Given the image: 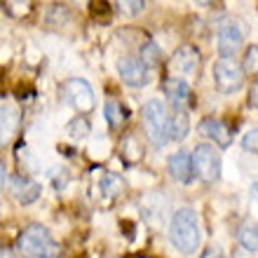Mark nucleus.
<instances>
[{
  "label": "nucleus",
  "instance_id": "f257e3e1",
  "mask_svg": "<svg viewBox=\"0 0 258 258\" xmlns=\"http://www.w3.org/2000/svg\"><path fill=\"white\" fill-rule=\"evenodd\" d=\"M200 218H197L195 209L190 207H183V209H176L174 216L169 221V242L176 246L181 253L190 256L197 251L200 246Z\"/></svg>",
  "mask_w": 258,
  "mask_h": 258
},
{
  "label": "nucleus",
  "instance_id": "f03ea898",
  "mask_svg": "<svg viewBox=\"0 0 258 258\" xmlns=\"http://www.w3.org/2000/svg\"><path fill=\"white\" fill-rule=\"evenodd\" d=\"M17 251L21 258H59V244L40 223H31L17 237Z\"/></svg>",
  "mask_w": 258,
  "mask_h": 258
},
{
  "label": "nucleus",
  "instance_id": "7ed1b4c3",
  "mask_svg": "<svg viewBox=\"0 0 258 258\" xmlns=\"http://www.w3.org/2000/svg\"><path fill=\"white\" fill-rule=\"evenodd\" d=\"M141 120L150 143L162 148L164 143L169 141V113H167V106L160 99H150V101L143 103Z\"/></svg>",
  "mask_w": 258,
  "mask_h": 258
},
{
  "label": "nucleus",
  "instance_id": "20e7f679",
  "mask_svg": "<svg viewBox=\"0 0 258 258\" xmlns=\"http://www.w3.org/2000/svg\"><path fill=\"white\" fill-rule=\"evenodd\" d=\"M214 82L221 94H235L244 87V68L230 56H221L214 63Z\"/></svg>",
  "mask_w": 258,
  "mask_h": 258
},
{
  "label": "nucleus",
  "instance_id": "39448f33",
  "mask_svg": "<svg viewBox=\"0 0 258 258\" xmlns=\"http://www.w3.org/2000/svg\"><path fill=\"white\" fill-rule=\"evenodd\" d=\"M61 94L80 115L94 110V106H96L94 89H92V85H89L87 80H82V78H68V80H63Z\"/></svg>",
  "mask_w": 258,
  "mask_h": 258
},
{
  "label": "nucleus",
  "instance_id": "423d86ee",
  "mask_svg": "<svg viewBox=\"0 0 258 258\" xmlns=\"http://www.w3.org/2000/svg\"><path fill=\"white\" fill-rule=\"evenodd\" d=\"M192 164H195V176L202 181V183L211 185L221 178V155H218L214 146H197L195 153H192Z\"/></svg>",
  "mask_w": 258,
  "mask_h": 258
},
{
  "label": "nucleus",
  "instance_id": "0eeeda50",
  "mask_svg": "<svg viewBox=\"0 0 258 258\" xmlns=\"http://www.w3.org/2000/svg\"><path fill=\"white\" fill-rule=\"evenodd\" d=\"M200 63H202V54L195 45H181V47L171 54L169 59V71L176 78H183V75H195L200 71Z\"/></svg>",
  "mask_w": 258,
  "mask_h": 258
},
{
  "label": "nucleus",
  "instance_id": "6e6552de",
  "mask_svg": "<svg viewBox=\"0 0 258 258\" xmlns=\"http://www.w3.org/2000/svg\"><path fill=\"white\" fill-rule=\"evenodd\" d=\"M117 73L129 87H146L150 82V66L143 63L141 56H122L117 61Z\"/></svg>",
  "mask_w": 258,
  "mask_h": 258
},
{
  "label": "nucleus",
  "instance_id": "1a4fd4ad",
  "mask_svg": "<svg viewBox=\"0 0 258 258\" xmlns=\"http://www.w3.org/2000/svg\"><path fill=\"white\" fill-rule=\"evenodd\" d=\"M244 42V28L239 26V21L228 19L223 26L218 28V38H216V47L221 56H232L242 47Z\"/></svg>",
  "mask_w": 258,
  "mask_h": 258
},
{
  "label": "nucleus",
  "instance_id": "9d476101",
  "mask_svg": "<svg viewBox=\"0 0 258 258\" xmlns=\"http://www.w3.org/2000/svg\"><path fill=\"white\" fill-rule=\"evenodd\" d=\"M197 132H200L204 139L214 141L218 148H228L232 143V129L228 127L223 120H216V117H204V120H200Z\"/></svg>",
  "mask_w": 258,
  "mask_h": 258
},
{
  "label": "nucleus",
  "instance_id": "9b49d317",
  "mask_svg": "<svg viewBox=\"0 0 258 258\" xmlns=\"http://www.w3.org/2000/svg\"><path fill=\"white\" fill-rule=\"evenodd\" d=\"M164 96L169 99L174 110H185L192 103L190 85H188L183 78H176V75H171V78L164 80Z\"/></svg>",
  "mask_w": 258,
  "mask_h": 258
},
{
  "label": "nucleus",
  "instance_id": "f8f14e48",
  "mask_svg": "<svg viewBox=\"0 0 258 258\" xmlns=\"http://www.w3.org/2000/svg\"><path fill=\"white\" fill-rule=\"evenodd\" d=\"M96 200L103 204V207H108L115 197H120L124 192V181L117 174H110V171H101L99 174V181H96Z\"/></svg>",
  "mask_w": 258,
  "mask_h": 258
},
{
  "label": "nucleus",
  "instance_id": "ddd939ff",
  "mask_svg": "<svg viewBox=\"0 0 258 258\" xmlns=\"http://www.w3.org/2000/svg\"><path fill=\"white\" fill-rule=\"evenodd\" d=\"M7 183H10L7 185L10 195H12L19 204H33L35 200L40 197V185L26 176H12Z\"/></svg>",
  "mask_w": 258,
  "mask_h": 258
},
{
  "label": "nucleus",
  "instance_id": "4468645a",
  "mask_svg": "<svg viewBox=\"0 0 258 258\" xmlns=\"http://www.w3.org/2000/svg\"><path fill=\"white\" fill-rule=\"evenodd\" d=\"M169 174L176 178L178 183L188 185L195 176V164H192V155H188L185 150H176L174 155L169 157Z\"/></svg>",
  "mask_w": 258,
  "mask_h": 258
},
{
  "label": "nucleus",
  "instance_id": "2eb2a0df",
  "mask_svg": "<svg viewBox=\"0 0 258 258\" xmlns=\"http://www.w3.org/2000/svg\"><path fill=\"white\" fill-rule=\"evenodd\" d=\"M162 202H167V200H164L162 195H157V192H146V195L141 197V211L150 223H162L164 221L167 207H160V209H157V204H162Z\"/></svg>",
  "mask_w": 258,
  "mask_h": 258
},
{
  "label": "nucleus",
  "instance_id": "dca6fc26",
  "mask_svg": "<svg viewBox=\"0 0 258 258\" xmlns=\"http://www.w3.org/2000/svg\"><path fill=\"white\" fill-rule=\"evenodd\" d=\"M120 157L124 160V164H136L143 160V146L134 134H127L120 141Z\"/></svg>",
  "mask_w": 258,
  "mask_h": 258
},
{
  "label": "nucleus",
  "instance_id": "f3484780",
  "mask_svg": "<svg viewBox=\"0 0 258 258\" xmlns=\"http://www.w3.org/2000/svg\"><path fill=\"white\" fill-rule=\"evenodd\" d=\"M190 132V120L185 110H174L169 115V141H183Z\"/></svg>",
  "mask_w": 258,
  "mask_h": 258
},
{
  "label": "nucleus",
  "instance_id": "a211bd4d",
  "mask_svg": "<svg viewBox=\"0 0 258 258\" xmlns=\"http://www.w3.org/2000/svg\"><path fill=\"white\" fill-rule=\"evenodd\" d=\"M17 124H19V110H17V106L7 103V99H5L3 101V124H0L3 127V143L14 134Z\"/></svg>",
  "mask_w": 258,
  "mask_h": 258
},
{
  "label": "nucleus",
  "instance_id": "6ab92c4d",
  "mask_svg": "<svg viewBox=\"0 0 258 258\" xmlns=\"http://www.w3.org/2000/svg\"><path fill=\"white\" fill-rule=\"evenodd\" d=\"M237 242L244 246L246 251H258V225L253 223L242 225L237 232Z\"/></svg>",
  "mask_w": 258,
  "mask_h": 258
},
{
  "label": "nucleus",
  "instance_id": "aec40b11",
  "mask_svg": "<svg viewBox=\"0 0 258 258\" xmlns=\"http://www.w3.org/2000/svg\"><path fill=\"white\" fill-rule=\"evenodd\" d=\"M66 129H68V136H71V139H75V141H82V139H87V136H89V132H92V124H89L87 117L78 115V117H73V120L68 122Z\"/></svg>",
  "mask_w": 258,
  "mask_h": 258
},
{
  "label": "nucleus",
  "instance_id": "412c9836",
  "mask_svg": "<svg viewBox=\"0 0 258 258\" xmlns=\"http://www.w3.org/2000/svg\"><path fill=\"white\" fill-rule=\"evenodd\" d=\"M143 59V63H146V66H157V63L162 61V49L157 47L155 42H146V45H143V49H141V54H139Z\"/></svg>",
  "mask_w": 258,
  "mask_h": 258
},
{
  "label": "nucleus",
  "instance_id": "4be33fe9",
  "mask_svg": "<svg viewBox=\"0 0 258 258\" xmlns=\"http://www.w3.org/2000/svg\"><path fill=\"white\" fill-rule=\"evenodd\" d=\"M242 68L249 75H258V45H249L242 56Z\"/></svg>",
  "mask_w": 258,
  "mask_h": 258
},
{
  "label": "nucleus",
  "instance_id": "5701e85b",
  "mask_svg": "<svg viewBox=\"0 0 258 258\" xmlns=\"http://www.w3.org/2000/svg\"><path fill=\"white\" fill-rule=\"evenodd\" d=\"M117 12L124 14V17H136V14L143 12L146 7V0H115Z\"/></svg>",
  "mask_w": 258,
  "mask_h": 258
},
{
  "label": "nucleus",
  "instance_id": "b1692460",
  "mask_svg": "<svg viewBox=\"0 0 258 258\" xmlns=\"http://www.w3.org/2000/svg\"><path fill=\"white\" fill-rule=\"evenodd\" d=\"M106 120H108L113 127H117V124L124 120V113H122V106L115 101H108L106 103Z\"/></svg>",
  "mask_w": 258,
  "mask_h": 258
},
{
  "label": "nucleus",
  "instance_id": "393cba45",
  "mask_svg": "<svg viewBox=\"0 0 258 258\" xmlns=\"http://www.w3.org/2000/svg\"><path fill=\"white\" fill-rule=\"evenodd\" d=\"M242 148H244L246 153H256L258 155V129H251V132H246V134L242 136Z\"/></svg>",
  "mask_w": 258,
  "mask_h": 258
},
{
  "label": "nucleus",
  "instance_id": "a878e982",
  "mask_svg": "<svg viewBox=\"0 0 258 258\" xmlns=\"http://www.w3.org/2000/svg\"><path fill=\"white\" fill-rule=\"evenodd\" d=\"M200 258H223V251H221L218 246H207Z\"/></svg>",
  "mask_w": 258,
  "mask_h": 258
},
{
  "label": "nucleus",
  "instance_id": "bb28decb",
  "mask_svg": "<svg viewBox=\"0 0 258 258\" xmlns=\"http://www.w3.org/2000/svg\"><path fill=\"white\" fill-rule=\"evenodd\" d=\"M249 103H251L253 108H258V80L251 85V89H249Z\"/></svg>",
  "mask_w": 258,
  "mask_h": 258
},
{
  "label": "nucleus",
  "instance_id": "cd10ccee",
  "mask_svg": "<svg viewBox=\"0 0 258 258\" xmlns=\"http://www.w3.org/2000/svg\"><path fill=\"white\" fill-rule=\"evenodd\" d=\"M3 258H14L12 249H7V246H3Z\"/></svg>",
  "mask_w": 258,
  "mask_h": 258
},
{
  "label": "nucleus",
  "instance_id": "c85d7f7f",
  "mask_svg": "<svg viewBox=\"0 0 258 258\" xmlns=\"http://www.w3.org/2000/svg\"><path fill=\"white\" fill-rule=\"evenodd\" d=\"M197 5H202V7H207V5H211V3H214V0H195Z\"/></svg>",
  "mask_w": 258,
  "mask_h": 258
},
{
  "label": "nucleus",
  "instance_id": "c756f323",
  "mask_svg": "<svg viewBox=\"0 0 258 258\" xmlns=\"http://www.w3.org/2000/svg\"><path fill=\"white\" fill-rule=\"evenodd\" d=\"M253 190H256V192H258V183H253Z\"/></svg>",
  "mask_w": 258,
  "mask_h": 258
}]
</instances>
